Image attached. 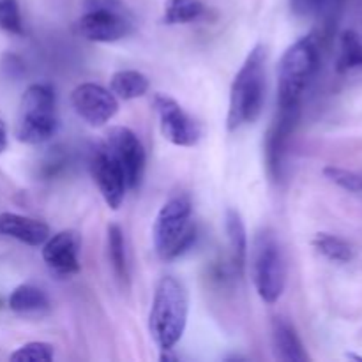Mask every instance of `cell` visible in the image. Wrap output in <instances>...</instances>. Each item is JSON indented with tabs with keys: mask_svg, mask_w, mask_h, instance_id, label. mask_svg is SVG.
I'll return each instance as SVG.
<instances>
[{
	"mask_svg": "<svg viewBox=\"0 0 362 362\" xmlns=\"http://www.w3.org/2000/svg\"><path fill=\"white\" fill-rule=\"evenodd\" d=\"M265 62L267 49L257 45L235 74L230 88V105L226 127L237 131L247 124L257 122L265 103Z\"/></svg>",
	"mask_w": 362,
	"mask_h": 362,
	"instance_id": "6da1fadb",
	"label": "cell"
},
{
	"mask_svg": "<svg viewBox=\"0 0 362 362\" xmlns=\"http://www.w3.org/2000/svg\"><path fill=\"white\" fill-rule=\"evenodd\" d=\"M189 303L182 281L175 276H163L156 286L148 315V331L161 350H173L187 324Z\"/></svg>",
	"mask_w": 362,
	"mask_h": 362,
	"instance_id": "7a4b0ae2",
	"label": "cell"
},
{
	"mask_svg": "<svg viewBox=\"0 0 362 362\" xmlns=\"http://www.w3.org/2000/svg\"><path fill=\"white\" fill-rule=\"evenodd\" d=\"M193 204L187 194L172 197L156 216L152 226L154 250L163 260L182 257L197 240V226L191 223Z\"/></svg>",
	"mask_w": 362,
	"mask_h": 362,
	"instance_id": "3957f363",
	"label": "cell"
},
{
	"mask_svg": "<svg viewBox=\"0 0 362 362\" xmlns=\"http://www.w3.org/2000/svg\"><path fill=\"white\" fill-rule=\"evenodd\" d=\"M320 64V49L315 35L293 42L278 66V106L300 105L304 90L315 78Z\"/></svg>",
	"mask_w": 362,
	"mask_h": 362,
	"instance_id": "277c9868",
	"label": "cell"
},
{
	"mask_svg": "<svg viewBox=\"0 0 362 362\" xmlns=\"http://www.w3.org/2000/svg\"><path fill=\"white\" fill-rule=\"evenodd\" d=\"M59 129L57 95L52 85L34 83L23 92L16 119V138L21 144L39 145Z\"/></svg>",
	"mask_w": 362,
	"mask_h": 362,
	"instance_id": "5b68a950",
	"label": "cell"
},
{
	"mask_svg": "<svg viewBox=\"0 0 362 362\" xmlns=\"http://www.w3.org/2000/svg\"><path fill=\"white\" fill-rule=\"evenodd\" d=\"M251 276L264 303L274 304L285 292L286 258L278 235L271 228L257 233L251 251Z\"/></svg>",
	"mask_w": 362,
	"mask_h": 362,
	"instance_id": "8992f818",
	"label": "cell"
},
{
	"mask_svg": "<svg viewBox=\"0 0 362 362\" xmlns=\"http://www.w3.org/2000/svg\"><path fill=\"white\" fill-rule=\"evenodd\" d=\"M83 6L78 30L87 41L115 42L133 32L129 13L119 0H85Z\"/></svg>",
	"mask_w": 362,
	"mask_h": 362,
	"instance_id": "52a82bcc",
	"label": "cell"
},
{
	"mask_svg": "<svg viewBox=\"0 0 362 362\" xmlns=\"http://www.w3.org/2000/svg\"><path fill=\"white\" fill-rule=\"evenodd\" d=\"M103 144H105L110 154L115 158V161L122 168L124 177H126L127 189H136V187H140L145 173L147 156H145L144 144L136 136V133H133L129 127L124 126L112 127L106 133V138Z\"/></svg>",
	"mask_w": 362,
	"mask_h": 362,
	"instance_id": "ba28073f",
	"label": "cell"
},
{
	"mask_svg": "<svg viewBox=\"0 0 362 362\" xmlns=\"http://www.w3.org/2000/svg\"><path fill=\"white\" fill-rule=\"evenodd\" d=\"M154 108L159 117L161 133L170 144L177 147H193L202 136V129L197 120L184 112L182 106L166 94L154 95Z\"/></svg>",
	"mask_w": 362,
	"mask_h": 362,
	"instance_id": "9c48e42d",
	"label": "cell"
},
{
	"mask_svg": "<svg viewBox=\"0 0 362 362\" xmlns=\"http://www.w3.org/2000/svg\"><path fill=\"white\" fill-rule=\"evenodd\" d=\"M300 119V105L296 106H278V115L265 134L264 151L265 166L272 180L281 179L283 159H285L286 144L296 131Z\"/></svg>",
	"mask_w": 362,
	"mask_h": 362,
	"instance_id": "30bf717a",
	"label": "cell"
},
{
	"mask_svg": "<svg viewBox=\"0 0 362 362\" xmlns=\"http://www.w3.org/2000/svg\"><path fill=\"white\" fill-rule=\"evenodd\" d=\"M71 105L88 126L101 127L119 112V99L98 83H81L71 92Z\"/></svg>",
	"mask_w": 362,
	"mask_h": 362,
	"instance_id": "8fae6325",
	"label": "cell"
},
{
	"mask_svg": "<svg viewBox=\"0 0 362 362\" xmlns=\"http://www.w3.org/2000/svg\"><path fill=\"white\" fill-rule=\"evenodd\" d=\"M90 172L92 177H94V182L98 184L99 193L105 198L106 205L117 211L122 205L124 197H126L127 184L122 168L115 161V158L110 154L105 144L99 145L94 154H92Z\"/></svg>",
	"mask_w": 362,
	"mask_h": 362,
	"instance_id": "7c38bea8",
	"label": "cell"
},
{
	"mask_svg": "<svg viewBox=\"0 0 362 362\" xmlns=\"http://www.w3.org/2000/svg\"><path fill=\"white\" fill-rule=\"evenodd\" d=\"M80 237L73 230L49 235L42 244V260L57 276H73L80 271Z\"/></svg>",
	"mask_w": 362,
	"mask_h": 362,
	"instance_id": "4fadbf2b",
	"label": "cell"
},
{
	"mask_svg": "<svg viewBox=\"0 0 362 362\" xmlns=\"http://www.w3.org/2000/svg\"><path fill=\"white\" fill-rule=\"evenodd\" d=\"M0 235L20 240L27 246H42L52 233L45 221L14 214V212H2L0 214Z\"/></svg>",
	"mask_w": 362,
	"mask_h": 362,
	"instance_id": "5bb4252c",
	"label": "cell"
},
{
	"mask_svg": "<svg viewBox=\"0 0 362 362\" xmlns=\"http://www.w3.org/2000/svg\"><path fill=\"white\" fill-rule=\"evenodd\" d=\"M272 345L276 357L285 362H306L310 356L304 350L303 341L297 334L296 327L286 318H274L272 322Z\"/></svg>",
	"mask_w": 362,
	"mask_h": 362,
	"instance_id": "9a60e30c",
	"label": "cell"
},
{
	"mask_svg": "<svg viewBox=\"0 0 362 362\" xmlns=\"http://www.w3.org/2000/svg\"><path fill=\"white\" fill-rule=\"evenodd\" d=\"M225 228L230 244V260L237 276H243L247 264V232L243 218L235 209H228L225 216Z\"/></svg>",
	"mask_w": 362,
	"mask_h": 362,
	"instance_id": "2e32d148",
	"label": "cell"
},
{
	"mask_svg": "<svg viewBox=\"0 0 362 362\" xmlns=\"http://www.w3.org/2000/svg\"><path fill=\"white\" fill-rule=\"evenodd\" d=\"M7 306L18 315L42 313L49 308V299L45 290L34 285H20L11 292Z\"/></svg>",
	"mask_w": 362,
	"mask_h": 362,
	"instance_id": "e0dca14e",
	"label": "cell"
},
{
	"mask_svg": "<svg viewBox=\"0 0 362 362\" xmlns=\"http://www.w3.org/2000/svg\"><path fill=\"white\" fill-rule=\"evenodd\" d=\"M151 81L140 71L133 69H122L113 73L112 80H110V90L115 94L117 99H124V101H133V99L141 98L148 92Z\"/></svg>",
	"mask_w": 362,
	"mask_h": 362,
	"instance_id": "ac0fdd59",
	"label": "cell"
},
{
	"mask_svg": "<svg viewBox=\"0 0 362 362\" xmlns=\"http://www.w3.org/2000/svg\"><path fill=\"white\" fill-rule=\"evenodd\" d=\"M205 13L202 0H166L163 21L166 25H182L198 20Z\"/></svg>",
	"mask_w": 362,
	"mask_h": 362,
	"instance_id": "d6986e66",
	"label": "cell"
},
{
	"mask_svg": "<svg viewBox=\"0 0 362 362\" xmlns=\"http://www.w3.org/2000/svg\"><path fill=\"white\" fill-rule=\"evenodd\" d=\"M362 67V39L356 30H345L339 41V57L336 62L338 73H349V71Z\"/></svg>",
	"mask_w": 362,
	"mask_h": 362,
	"instance_id": "ffe728a7",
	"label": "cell"
},
{
	"mask_svg": "<svg viewBox=\"0 0 362 362\" xmlns=\"http://www.w3.org/2000/svg\"><path fill=\"white\" fill-rule=\"evenodd\" d=\"M108 255L117 278L122 283L129 281V271H127L126 258V240H124L122 228L119 225H115V223L108 225Z\"/></svg>",
	"mask_w": 362,
	"mask_h": 362,
	"instance_id": "44dd1931",
	"label": "cell"
},
{
	"mask_svg": "<svg viewBox=\"0 0 362 362\" xmlns=\"http://www.w3.org/2000/svg\"><path fill=\"white\" fill-rule=\"evenodd\" d=\"M313 246L325 258L332 262H339V264H346L354 258L352 246L346 240L331 235V233H317L313 239Z\"/></svg>",
	"mask_w": 362,
	"mask_h": 362,
	"instance_id": "7402d4cb",
	"label": "cell"
},
{
	"mask_svg": "<svg viewBox=\"0 0 362 362\" xmlns=\"http://www.w3.org/2000/svg\"><path fill=\"white\" fill-rule=\"evenodd\" d=\"M55 357L53 345L45 341H30L14 350L9 359L16 362H48Z\"/></svg>",
	"mask_w": 362,
	"mask_h": 362,
	"instance_id": "603a6c76",
	"label": "cell"
},
{
	"mask_svg": "<svg viewBox=\"0 0 362 362\" xmlns=\"http://www.w3.org/2000/svg\"><path fill=\"white\" fill-rule=\"evenodd\" d=\"M0 28L9 34H23V21H21L18 0H0Z\"/></svg>",
	"mask_w": 362,
	"mask_h": 362,
	"instance_id": "cb8c5ba5",
	"label": "cell"
},
{
	"mask_svg": "<svg viewBox=\"0 0 362 362\" xmlns=\"http://www.w3.org/2000/svg\"><path fill=\"white\" fill-rule=\"evenodd\" d=\"M324 175L343 189L352 191V193H362V175L359 173L339 168V166H325Z\"/></svg>",
	"mask_w": 362,
	"mask_h": 362,
	"instance_id": "d4e9b609",
	"label": "cell"
},
{
	"mask_svg": "<svg viewBox=\"0 0 362 362\" xmlns=\"http://www.w3.org/2000/svg\"><path fill=\"white\" fill-rule=\"evenodd\" d=\"M67 165H69V156L60 152V148H52L48 159L45 161V166H42V173H45L46 179H53L60 172H64Z\"/></svg>",
	"mask_w": 362,
	"mask_h": 362,
	"instance_id": "484cf974",
	"label": "cell"
},
{
	"mask_svg": "<svg viewBox=\"0 0 362 362\" xmlns=\"http://www.w3.org/2000/svg\"><path fill=\"white\" fill-rule=\"evenodd\" d=\"M327 0H290L292 13L299 18L313 16L325 7Z\"/></svg>",
	"mask_w": 362,
	"mask_h": 362,
	"instance_id": "4316f807",
	"label": "cell"
},
{
	"mask_svg": "<svg viewBox=\"0 0 362 362\" xmlns=\"http://www.w3.org/2000/svg\"><path fill=\"white\" fill-rule=\"evenodd\" d=\"M7 148V127L4 120L0 119V154Z\"/></svg>",
	"mask_w": 362,
	"mask_h": 362,
	"instance_id": "83f0119b",
	"label": "cell"
},
{
	"mask_svg": "<svg viewBox=\"0 0 362 362\" xmlns=\"http://www.w3.org/2000/svg\"><path fill=\"white\" fill-rule=\"evenodd\" d=\"M346 359H352V361H362L361 356H356V354H346Z\"/></svg>",
	"mask_w": 362,
	"mask_h": 362,
	"instance_id": "f1b7e54d",
	"label": "cell"
},
{
	"mask_svg": "<svg viewBox=\"0 0 362 362\" xmlns=\"http://www.w3.org/2000/svg\"><path fill=\"white\" fill-rule=\"evenodd\" d=\"M2 304H4V303H2V299H0V308H2Z\"/></svg>",
	"mask_w": 362,
	"mask_h": 362,
	"instance_id": "f546056e",
	"label": "cell"
}]
</instances>
